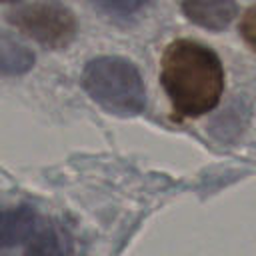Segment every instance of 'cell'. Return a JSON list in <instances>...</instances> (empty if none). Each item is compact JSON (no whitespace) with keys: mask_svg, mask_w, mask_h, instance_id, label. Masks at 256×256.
<instances>
[{"mask_svg":"<svg viewBox=\"0 0 256 256\" xmlns=\"http://www.w3.org/2000/svg\"><path fill=\"white\" fill-rule=\"evenodd\" d=\"M160 82L178 116L198 118L218 106L224 92V68L212 48L180 38L162 54Z\"/></svg>","mask_w":256,"mask_h":256,"instance_id":"cell-1","label":"cell"},{"mask_svg":"<svg viewBox=\"0 0 256 256\" xmlns=\"http://www.w3.org/2000/svg\"><path fill=\"white\" fill-rule=\"evenodd\" d=\"M82 88L104 110L136 116L146 108V88L138 68L120 56H98L82 70Z\"/></svg>","mask_w":256,"mask_h":256,"instance_id":"cell-2","label":"cell"},{"mask_svg":"<svg viewBox=\"0 0 256 256\" xmlns=\"http://www.w3.org/2000/svg\"><path fill=\"white\" fill-rule=\"evenodd\" d=\"M12 26L34 42L58 50L68 46L76 36V18L60 2L40 0L14 8L8 14Z\"/></svg>","mask_w":256,"mask_h":256,"instance_id":"cell-3","label":"cell"},{"mask_svg":"<svg viewBox=\"0 0 256 256\" xmlns=\"http://www.w3.org/2000/svg\"><path fill=\"white\" fill-rule=\"evenodd\" d=\"M36 230L38 214L32 206L20 204L14 208H0V250L28 242Z\"/></svg>","mask_w":256,"mask_h":256,"instance_id":"cell-4","label":"cell"},{"mask_svg":"<svg viewBox=\"0 0 256 256\" xmlns=\"http://www.w3.org/2000/svg\"><path fill=\"white\" fill-rule=\"evenodd\" d=\"M184 16L206 30H224L238 12L234 0H184L182 2Z\"/></svg>","mask_w":256,"mask_h":256,"instance_id":"cell-5","label":"cell"},{"mask_svg":"<svg viewBox=\"0 0 256 256\" xmlns=\"http://www.w3.org/2000/svg\"><path fill=\"white\" fill-rule=\"evenodd\" d=\"M24 256H72V238L62 226L46 224L32 234Z\"/></svg>","mask_w":256,"mask_h":256,"instance_id":"cell-6","label":"cell"},{"mask_svg":"<svg viewBox=\"0 0 256 256\" xmlns=\"http://www.w3.org/2000/svg\"><path fill=\"white\" fill-rule=\"evenodd\" d=\"M34 52L16 38L0 32V76H22L32 70Z\"/></svg>","mask_w":256,"mask_h":256,"instance_id":"cell-7","label":"cell"},{"mask_svg":"<svg viewBox=\"0 0 256 256\" xmlns=\"http://www.w3.org/2000/svg\"><path fill=\"white\" fill-rule=\"evenodd\" d=\"M94 4L96 10H100L102 14L108 16H130L134 12H138L140 8H144L148 4V0H90Z\"/></svg>","mask_w":256,"mask_h":256,"instance_id":"cell-8","label":"cell"},{"mask_svg":"<svg viewBox=\"0 0 256 256\" xmlns=\"http://www.w3.org/2000/svg\"><path fill=\"white\" fill-rule=\"evenodd\" d=\"M240 34L246 40V44L256 50V6L248 8L240 20Z\"/></svg>","mask_w":256,"mask_h":256,"instance_id":"cell-9","label":"cell"},{"mask_svg":"<svg viewBox=\"0 0 256 256\" xmlns=\"http://www.w3.org/2000/svg\"><path fill=\"white\" fill-rule=\"evenodd\" d=\"M0 2H14V0H0Z\"/></svg>","mask_w":256,"mask_h":256,"instance_id":"cell-10","label":"cell"}]
</instances>
